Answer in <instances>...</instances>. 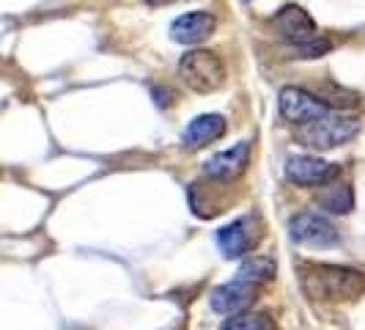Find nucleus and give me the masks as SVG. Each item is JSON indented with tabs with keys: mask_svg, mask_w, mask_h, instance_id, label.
<instances>
[{
	"mask_svg": "<svg viewBox=\"0 0 365 330\" xmlns=\"http://www.w3.org/2000/svg\"><path fill=\"white\" fill-rule=\"evenodd\" d=\"M302 286L319 300H354L363 294L365 278L341 264H311L302 275Z\"/></svg>",
	"mask_w": 365,
	"mask_h": 330,
	"instance_id": "nucleus-1",
	"label": "nucleus"
},
{
	"mask_svg": "<svg viewBox=\"0 0 365 330\" xmlns=\"http://www.w3.org/2000/svg\"><path fill=\"white\" fill-rule=\"evenodd\" d=\"M217 245L228 259L247 256L258 245L256 218H239L234 223H228V226H222L217 231Z\"/></svg>",
	"mask_w": 365,
	"mask_h": 330,
	"instance_id": "nucleus-7",
	"label": "nucleus"
},
{
	"mask_svg": "<svg viewBox=\"0 0 365 330\" xmlns=\"http://www.w3.org/2000/svg\"><path fill=\"white\" fill-rule=\"evenodd\" d=\"M247 160H250V144H237V146L209 157L203 163V174L212 176V179H234L245 171Z\"/></svg>",
	"mask_w": 365,
	"mask_h": 330,
	"instance_id": "nucleus-11",
	"label": "nucleus"
},
{
	"mask_svg": "<svg viewBox=\"0 0 365 330\" xmlns=\"http://www.w3.org/2000/svg\"><path fill=\"white\" fill-rule=\"evenodd\" d=\"M220 330H274V319L267 314H237L231 319H225Z\"/></svg>",
	"mask_w": 365,
	"mask_h": 330,
	"instance_id": "nucleus-16",
	"label": "nucleus"
},
{
	"mask_svg": "<svg viewBox=\"0 0 365 330\" xmlns=\"http://www.w3.org/2000/svg\"><path fill=\"white\" fill-rule=\"evenodd\" d=\"M222 135H225V119L220 113H203L198 119H192L190 127L184 129V146L201 149Z\"/></svg>",
	"mask_w": 365,
	"mask_h": 330,
	"instance_id": "nucleus-12",
	"label": "nucleus"
},
{
	"mask_svg": "<svg viewBox=\"0 0 365 330\" xmlns=\"http://www.w3.org/2000/svg\"><path fill=\"white\" fill-rule=\"evenodd\" d=\"M148 6H168V3H176V0H146Z\"/></svg>",
	"mask_w": 365,
	"mask_h": 330,
	"instance_id": "nucleus-18",
	"label": "nucleus"
},
{
	"mask_svg": "<svg viewBox=\"0 0 365 330\" xmlns=\"http://www.w3.org/2000/svg\"><path fill=\"white\" fill-rule=\"evenodd\" d=\"M182 83L195 94H212L225 83V64L212 50H190L179 61Z\"/></svg>",
	"mask_w": 365,
	"mask_h": 330,
	"instance_id": "nucleus-2",
	"label": "nucleus"
},
{
	"mask_svg": "<svg viewBox=\"0 0 365 330\" xmlns=\"http://www.w3.org/2000/svg\"><path fill=\"white\" fill-rule=\"evenodd\" d=\"M319 204L332 215H346L349 209L354 206L351 184H332V187H327L324 193H319Z\"/></svg>",
	"mask_w": 365,
	"mask_h": 330,
	"instance_id": "nucleus-14",
	"label": "nucleus"
},
{
	"mask_svg": "<svg viewBox=\"0 0 365 330\" xmlns=\"http://www.w3.org/2000/svg\"><path fill=\"white\" fill-rule=\"evenodd\" d=\"M217 19L209 11H187L170 22V39L179 44H201L215 34Z\"/></svg>",
	"mask_w": 365,
	"mask_h": 330,
	"instance_id": "nucleus-10",
	"label": "nucleus"
},
{
	"mask_svg": "<svg viewBox=\"0 0 365 330\" xmlns=\"http://www.w3.org/2000/svg\"><path fill=\"white\" fill-rule=\"evenodd\" d=\"M280 116L286 121H292L294 127H305L316 119L327 116V105H322L311 91L305 89H297V86H289L280 91Z\"/></svg>",
	"mask_w": 365,
	"mask_h": 330,
	"instance_id": "nucleus-5",
	"label": "nucleus"
},
{
	"mask_svg": "<svg viewBox=\"0 0 365 330\" xmlns=\"http://www.w3.org/2000/svg\"><path fill=\"white\" fill-rule=\"evenodd\" d=\"M258 297V286L253 284H245V281H231L225 286H220L212 292L209 297V306L217 314H225V316H237V314H245Z\"/></svg>",
	"mask_w": 365,
	"mask_h": 330,
	"instance_id": "nucleus-9",
	"label": "nucleus"
},
{
	"mask_svg": "<svg viewBox=\"0 0 365 330\" xmlns=\"http://www.w3.org/2000/svg\"><path fill=\"white\" fill-rule=\"evenodd\" d=\"M289 231H292L294 242L308 245V248H329V245H338V239H341L338 229L316 212H297L289 223Z\"/></svg>",
	"mask_w": 365,
	"mask_h": 330,
	"instance_id": "nucleus-4",
	"label": "nucleus"
},
{
	"mask_svg": "<svg viewBox=\"0 0 365 330\" xmlns=\"http://www.w3.org/2000/svg\"><path fill=\"white\" fill-rule=\"evenodd\" d=\"M341 174V168L327 160H319L311 154H294L286 160V179H292L294 184H329L335 176Z\"/></svg>",
	"mask_w": 365,
	"mask_h": 330,
	"instance_id": "nucleus-8",
	"label": "nucleus"
},
{
	"mask_svg": "<svg viewBox=\"0 0 365 330\" xmlns=\"http://www.w3.org/2000/svg\"><path fill=\"white\" fill-rule=\"evenodd\" d=\"M277 267L269 256H256V259H245L242 267L237 273V281H245V284H253V286H261L264 281H272Z\"/></svg>",
	"mask_w": 365,
	"mask_h": 330,
	"instance_id": "nucleus-13",
	"label": "nucleus"
},
{
	"mask_svg": "<svg viewBox=\"0 0 365 330\" xmlns=\"http://www.w3.org/2000/svg\"><path fill=\"white\" fill-rule=\"evenodd\" d=\"M329 47H332V44H329L327 39L316 36V39H311V41H305V44H297V47H294V58H322Z\"/></svg>",
	"mask_w": 365,
	"mask_h": 330,
	"instance_id": "nucleus-17",
	"label": "nucleus"
},
{
	"mask_svg": "<svg viewBox=\"0 0 365 330\" xmlns=\"http://www.w3.org/2000/svg\"><path fill=\"white\" fill-rule=\"evenodd\" d=\"M360 132V121L351 119V116H335L327 113L322 119H316L305 127L294 129V138L302 144V146L311 149H335L349 144L354 135Z\"/></svg>",
	"mask_w": 365,
	"mask_h": 330,
	"instance_id": "nucleus-3",
	"label": "nucleus"
},
{
	"mask_svg": "<svg viewBox=\"0 0 365 330\" xmlns=\"http://www.w3.org/2000/svg\"><path fill=\"white\" fill-rule=\"evenodd\" d=\"M272 28L277 36L292 41L294 47L316 39V22H313V17L302 6H294V3H289V6H283V9L274 11Z\"/></svg>",
	"mask_w": 365,
	"mask_h": 330,
	"instance_id": "nucleus-6",
	"label": "nucleus"
},
{
	"mask_svg": "<svg viewBox=\"0 0 365 330\" xmlns=\"http://www.w3.org/2000/svg\"><path fill=\"white\" fill-rule=\"evenodd\" d=\"M313 96H316L322 105L338 108V110H346L357 105V94L349 91V89H341V86H335V83H322V86H316V94H313Z\"/></svg>",
	"mask_w": 365,
	"mask_h": 330,
	"instance_id": "nucleus-15",
	"label": "nucleus"
}]
</instances>
